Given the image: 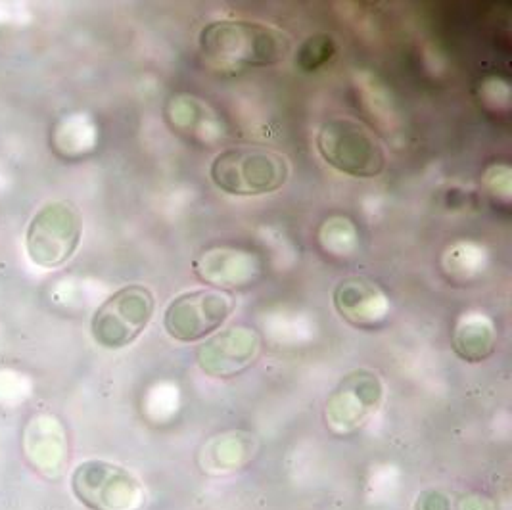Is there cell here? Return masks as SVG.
I'll return each mask as SVG.
<instances>
[{
    "instance_id": "8",
    "label": "cell",
    "mask_w": 512,
    "mask_h": 510,
    "mask_svg": "<svg viewBox=\"0 0 512 510\" xmlns=\"http://www.w3.org/2000/svg\"><path fill=\"white\" fill-rule=\"evenodd\" d=\"M382 401V382L371 371L348 374L326 401V424L336 434H351L361 428Z\"/></svg>"
},
{
    "instance_id": "13",
    "label": "cell",
    "mask_w": 512,
    "mask_h": 510,
    "mask_svg": "<svg viewBox=\"0 0 512 510\" xmlns=\"http://www.w3.org/2000/svg\"><path fill=\"white\" fill-rule=\"evenodd\" d=\"M415 510H499V507L482 493L438 487L422 491L415 501Z\"/></svg>"
},
{
    "instance_id": "1",
    "label": "cell",
    "mask_w": 512,
    "mask_h": 510,
    "mask_svg": "<svg viewBox=\"0 0 512 510\" xmlns=\"http://www.w3.org/2000/svg\"><path fill=\"white\" fill-rule=\"evenodd\" d=\"M200 48L210 62L223 68H265L286 60L292 41L271 25L223 20L202 29Z\"/></svg>"
},
{
    "instance_id": "10",
    "label": "cell",
    "mask_w": 512,
    "mask_h": 510,
    "mask_svg": "<svg viewBox=\"0 0 512 510\" xmlns=\"http://www.w3.org/2000/svg\"><path fill=\"white\" fill-rule=\"evenodd\" d=\"M200 279L217 288H244L261 275V261L256 255L233 248L206 250L194 261Z\"/></svg>"
},
{
    "instance_id": "7",
    "label": "cell",
    "mask_w": 512,
    "mask_h": 510,
    "mask_svg": "<svg viewBox=\"0 0 512 510\" xmlns=\"http://www.w3.org/2000/svg\"><path fill=\"white\" fill-rule=\"evenodd\" d=\"M233 311V300L210 290L187 292L169 303L163 326L177 342H196L223 325Z\"/></svg>"
},
{
    "instance_id": "5",
    "label": "cell",
    "mask_w": 512,
    "mask_h": 510,
    "mask_svg": "<svg viewBox=\"0 0 512 510\" xmlns=\"http://www.w3.org/2000/svg\"><path fill=\"white\" fill-rule=\"evenodd\" d=\"M71 489L89 510H137L144 499L139 480L106 461L79 464L71 474Z\"/></svg>"
},
{
    "instance_id": "3",
    "label": "cell",
    "mask_w": 512,
    "mask_h": 510,
    "mask_svg": "<svg viewBox=\"0 0 512 510\" xmlns=\"http://www.w3.org/2000/svg\"><path fill=\"white\" fill-rule=\"evenodd\" d=\"M317 148L326 163L353 177H376L386 154L373 131L353 119H328L317 133Z\"/></svg>"
},
{
    "instance_id": "4",
    "label": "cell",
    "mask_w": 512,
    "mask_h": 510,
    "mask_svg": "<svg viewBox=\"0 0 512 510\" xmlns=\"http://www.w3.org/2000/svg\"><path fill=\"white\" fill-rule=\"evenodd\" d=\"M154 296L148 288L131 284L102 303L91 321V332L102 348L119 349L133 344L154 315Z\"/></svg>"
},
{
    "instance_id": "6",
    "label": "cell",
    "mask_w": 512,
    "mask_h": 510,
    "mask_svg": "<svg viewBox=\"0 0 512 510\" xmlns=\"http://www.w3.org/2000/svg\"><path fill=\"white\" fill-rule=\"evenodd\" d=\"M81 240L79 211L68 202L41 209L27 229V252L41 267H60L77 250Z\"/></svg>"
},
{
    "instance_id": "11",
    "label": "cell",
    "mask_w": 512,
    "mask_h": 510,
    "mask_svg": "<svg viewBox=\"0 0 512 510\" xmlns=\"http://www.w3.org/2000/svg\"><path fill=\"white\" fill-rule=\"evenodd\" d=\"M334 305L338 313L357 328L382 325L390 313L386 294L367 279H346L336 286Z\"/></svg>"
},
{
    "instance_id": "9",
    "label": "cell",
    "mask_w": 512,
    "mask_h": 510,
    "mask_svg": "<svg viewBox=\"0 0 512 510\" xmlns=\"http://www.w3.org/2000/svg\"><path fill=\"white\" fill-rule=\"evenodd\" d=\"M261 351V336L250 326H231L204 342L196 359L200 369L215 378H231L252 367Z\"/></svg>"
},
{
    "instance_id": "2",
    "label": "cell",
    "mask_w": 512,
    "mask_h": 510,
    "mask_svg": "<svg viewBox=\"0 0 512 510\" xmlns=\"http://www.w3.org/2000/svg\"><path fill=\"white\" fill-rule=\"evenodd\" d=\"M211 181L233 196H259L279 190L290 167L284 156L269 148L236 146L221 152L211 163Z\"/></svg>"
},
{
    "instance_id": "12",
    "label": "cell",
    "mask_w": 512,
    "mask_h": 510,
    "mask_svg": "<svg viewBox=\"0 0 512 510\" xmlns=\"http://www.w3.org/2000/svg\"><path fill=\"white\" fill-rule=\"evenodd\" d=\"M453 348L465 361H484L495 349V332L486 319L466 317L455 330Z\"/></svg>"
},
{
    "instance_id": "14",
    "label": "cell",
    "mask_w": 512,
    "mask_h": 510,
    "mask_svg": "<svg viewBox=\"0 0 512 510\" xmlns=\"http://www.w3.org/2000/svg\"><path fill=\"white\" fill-rule=\"evenodd\" d=\"M336 45L332 41V37H328L325 33L313 35L303 43L298 56H296V64L303 71H315L323 68L326 62L334 56Z\"/></svg>"
}]
</instances>
